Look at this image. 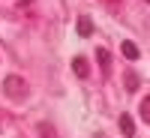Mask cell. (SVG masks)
I'll use <instances>...</instances> for the list:
<instances>
[{
	"mask_svg": "<svg viewBox=\"0 0 150 138\" xmlns=\"http://www.w3.org/2000/svg\"><path fill=\"white\" fill-rule=\"evenodd\" d=\"M30 3H33V0H21V3H18V6H21V9H27Z\"/></svg>",
	"mask_w": 150,
	"mask_h": 138,
	"instance_id": "30bf717a",
	"label": "cell"
},
{
	"mask_svg": "<svg viewBox=\"0 0 150 138\" xmlns=\"http://www.w3.org/2000/svg\"><path fill=\"white\" fill-rule=\"evenodd\" d=\"M117 123H120V132L126 135V138H135V123H132V117H129V114H120V120H117Z\"/></svg>",
	"mask_w": 150,
	"mask_h": 138,
	"instance_id": "277c9868",
	"label": "cell"
},
{
	"mask_svg": "<svg viewBox=\"0 0 150 138\" xmlns=\"http://www.w3.org/2000/svg\"><path fill=\"white\" fill-rule=\"evenodd\" d=\"M123 75H126V87H129V90H138V84H141L138 72H123Z\"/></svg>",
	"mask_w": 150,
	"mask_h": 138,
	"instance_id": "9c48e42d",
	"label": "cell"
},
{
	"mask_svg": "<svg viewBox=\"0 0 150 138\" xmlns=\"http://www.w3.org/2000/svg\"><path fill=\"white\" fill-rule=\"evenodd\" d=\"M96 60H99V66H102V72H111V54H108V48H96Z\"/></svg>",
	"mask_w": 150,
	"mask_h": 138,
	"instance_id": "8992f818",
	"label": "cell"
},
{
	"mask_svg": "<svg viewBox=\"0 0 150 138\" xmlns=\"http://www.w3.org/2000/svg\"><path fill=\"white\" fill-rule=\"evenodd\" d=\"M147 3H150V0H147Z\"/></svg>",
	"mask_w": 150,
	"mask_h": 138,
	"instance_id": "7c38bea8",
	"label": "cell"
},
{
	"mask_svg": "<svg viewBox=\"0 0 150 138\" xmlns=\"http://www.w3.org/2000/svg\"><path fill=\"white\" fill-rule=\"evenodd\" d=\"M3 93H6V99H12V102H21V99H27L30 84L24 81V75H6L3 78Z\"/></svg>",
	"mask_w": 150,
	"mask_h": 138,
	"instance_id": "6da1fadb",
	"label": "cell"
},
{
	"mask_svg": "<svg viewBox=\"0 0 150 138\" xmlns=\"http://www.w3.org/2000/svg\"><path fill=\"white\" fill-rule=\"evenodd\" d=\"M93 33V18L90 15H81L78 18V36H90Z\"/></svg>",
	"mask_w": 150,
	"mask_h": 138,
	"instance_id": "52a82bcc",
	"label": "cell"
},
{
	"mask_svg": "<svg viewBox=\"0 0 150 138\" xmlns=\"http://www.w3.org/2000/svg\"><path fill=\"white\" fill-rule=\"evenodd\" d=\"M117 3H120V0H108V6H111V9H117Z\"/></svg>",
	"mask_w": 150,
	"mask_h": 138,
	"instance_id": "8fae6325",
	"label": "cell"
},
{
	"mask_svg": "<svg viewBox=\"0 0 150 138\" xmlns=\"http://www.w3.org/2000/svg\"><path fill=\"white\" fill-rule=\"evenodd\" d=\"M72 72L78 75V78H87V75H90V63H87V57H72Z\"/></svg>",
	"mask_w": 150,
	"mask_h": 138,
	"instance_id": "7a4b0ae2",
	"label": "cell"
},
{
	"mask_svg": "<svg viewBox=\"0 0 150 138\" xmlns=\"http://www.w3.org/2000/svg\"><path fill=\"white\" fill-rule=\"evenodd\" d=\"M36 132H39V138H57V129H54V123H48V120L36 123Z\"/></svg>",
	"mask_w": 150,
	"mask_h": 138,
	"instance_id": "5b68a950",
	"label": "cell"
},
{
	"mask_svg": "<svg viewBox=\"0 0 150 138\" xmlns=\"http://www.w3.org/2000/svg\"><path fill=\"white\" fill-rule=\"evenodd\" d=\"M120 51H123V57H126V60H138V57H141L138 45H135L132 39H126V42H123V45H120Z\"/></svg>",
	"mask_w": 150,
	"mask_h": 138,
	"instance_id": "3957f363",
	"label": "cell"
},
{
	"mask_svg": "<svg viewBox=\"0 0 150 138\" xmlns=\"http://www.w3.org/2000/svg\"><path fill=\"white\" fill-rule=\"evenodd\" d=\"M138 111H141V120L144 123H150V93L141 99V105H138Z\"/></svg>",
	"mask_w": 150,
	"mask_h": 138,
	"instance_id": "ba28073f",
	"label": "cell"
}]
</instances>
